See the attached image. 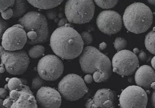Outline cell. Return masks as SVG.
<instances>
[{
    "instance_id": "obj_16",
    "label": "cell",
    "mask_w": 155,
    "mask_h": 108,
    "mask_svg": "<svg viewBox=\"0 0 155 108\" xmlns=\"http://www.w3.org/2000/svg\"><path fill=\"white\" fill-rule=\"evenodd\" d=\"M136 83L140 87L149 89L155 82V71L147 65H144L138 68L135 76Z\"/></svg>"
},
{
    "instance_id": "obj_26",
    "label": "cell",
    "mask_w": 155,
    "mask_h": 108,
    "mask_svg": "<svg viewBox=\"0 0 155 108\" xmlns=\"http://www.w3.org/2000/svg\"><path fill=\"white\" fill-rule=\"evenodd\" d=\"M81 36L82 38L84 45H89L93 42V40H94L93 36L88 32L86 31L82 32L81 34Z\"/></svg>"
},
{
    "instance_id": "obj_15",
    "label": "cell",
    "mask_w": 155,
    "mask_h": 108,
    "mask_svg": "<svg viewBox=\"0 0 155 108\" xmlns=\"http://www.w3.org/2000/svg\"><path fill=\"white\" fill-rule=\"evenodd\" d=\"M18 91L19 96L12 100V105L8 108H38L36 98L28 86L23 84L21 90Z\"/></svg>"
},
{
    "instance_id": "obj_11",
    "label": "cell",
    "mask_w": 155,
    "mask_h": 108,
    "mask_svg": "<svg viewBox=\"0 0 155 108\" xmlns=\"http://www.w3.org/2000/svg\"><path fill=\"white\" fill-rule=\"evenodd\" d=\"M99 30L108 35L115 34L120 32L123 25L121 16L117 11L105 10L98 14L96 20Z\"/></svg>"
},
{
    "instance_id": "obj_35",
    "label": "cell",
    "mask_w": 155,
    "mask_h": 108,
    "mask_svg": "<svg viewBox=\"0 0 155 108\" xmlns=\"http://www.w3.org/2000/svg\"><path fill=\"white\" fill-rule=\"evenodd\" d=\"M12 103V100L11 99L8 97L5 100L3 101V105L6 108H8L10 107Z\"/></svg>"
},
{
    "instance_id": "obj_4",
    "label": "cell",
    "mask_w": 155,
    "mask_h": 108,
    "mask_svg": "<svg viewBox=\"0 0 155 108\" xmlns=\"http://www.w3.org/2000/svg\"><path fill=\"white\" fill-rule=\"evenodd\" d=\"M18 22L26 33L28 44L35 45L47 42L49 29L45 15L37 11H29L20 18Z\"/></svg>"
},
{
    "instance_id": "obj_36",
    "label": "cell",
    "mask_w": 155,
    "mask_h": 108,
    "mask_svg": "<svg viewBox=\"0 0 155 108\" xmlns=\"http://www.w3.org/2000/svg\"><path fill=\"white\" fill-rule=\"evenodd\" d=\"M8 91L5 88H0V99L4 98L8 95Z\"/></svg>"
},
{
    "instance_id": "obj_39",
    "label": "cell",
    "mask_w": 155,
    "mask_h": 108,
    "mask_svg": "<svg viewBox=\"0 0 155 108\" xmlns=\"http://www.w3.org/2000/svg\"><path fill=\"white\" fill-rule=\"evenodd\" d=\"M0 108H6L3 105V101L1 99H0Z\"/></svg>"
},
{
    "instance_id": "obj_22",
    "label": "cell",
    "mask_w": 155,
    "mask_h": 108,
    "mask_svg": "<svg viewBox=\"0 0 155 108\" xmlns=\"http://www.w3.org/2000/svg\"><path fill=\"white\" fill-rule=\"evenodd\" d=\"M95 3L98 7L105 9H111L115 7L118 3L117 0L113 1H94Z\"/></svg>"
},
{
    "instance_id": "obj_17",
    "label": "cell",
    "mask_w": 155,
    "mask_h": 108,
    "mask_svg": "<svg viewBox=\"0 0 155 108\" xmlns=\"http://www.w3.org/2000/svg\"><path fill=\"white\" fill-rule=\"evenodd\" d=\"M28 3L35 8L40 9L49 10L56 8L63 1H28Z\"/></svg>"
},
{
    "instance_id": "obj_30",
    "label": "cell",
    "mask_w": 155,
    "mask_h": 108,
    "mask_svg": "<svg viewBox=\"0 0 155 108\" xmlns=\"http://www.w3.org/2000/svg\"><path fill=\"white\" fill-rule=\"evenodd\" d=\"M19 91L17 90H13L11 91L10 93L9 98L11 100H15L19 96Z\"/></svg>"
},
{
    "instance_id": "obj_19",
    "label": "cell",
    "mask_w": 155,
    "mask_h": 108,
    "mask_svg": "<svg viewBox=\"0 0 155 108\" xmlns=\"http://www.w3.org/2000/svg\"><path fill=\"white\" fill-rule=\"evenodd\" d=\"M145 45L147 50L153 55H155V27L146 35Z\"/></svg>"
},
{
    "instance_id": "obj_31",
    "label": "cell",
    "mask_w": 155,
    "mask_h": 108,
    "mask_svg": "<svg viewBox=\"0 0 155 108\" xmlns=\"http://www.w3.org/2000/svg\"><path fill=\"white\" fill-rule=\"evenodd\" d=\"M151 87L154 89V91L152 92L151 96V102L152 106L155 108V82L151 84Z\"/></svg>"
},
{
    "instance_id": "obj_23",
    "label": "cell",
    "mask_w": 155,
    "mask_h": 108,
    "mask_svg": "<svg viewBox=\"0 0 155 108\" xmlns=\"http://www.w3.org/2000/svg\"><path fill=\"white\" fill-rule=\"evenodd\" d=\"M126 40L123 37H117L115 39L114 42V48L117 51H121L125 49L127 46Z\"/></svg>"
},
{
    "instance_id": "obj_20",
    "label": "cell",
    "mask_w": 155,
    "mask_h": 108,
    "mask_svg": "<svg viewBox=\"0 0 155 108\" xmlns=\"http://www.w3.org/2000/svg\"><path fill=\"white\" fill-rule=\"evenodd\" d=\"M45 47L40 45H35L31 47L28 51V56L31 58L37 59L44 55L45 52Z\"/></svg>"
},
{
    "instance_id": "obj_25",
    "label": "cell",
    "mask_w": 155,
    "mask_h": 108,
    "mask_svg": "<svg viewBox=\"0 0 155 108\" xmlns=\"http://www.w3.org/2000/svg\"><path fill=\"white\" fill-rule=\"evenodd\" d=\"M15 1H0V12L3 13L4 11L12 8L14 5Z\"/></svg>"
},
{
    "instance_id": "obj_21",
    "label": "cell",
    "mask_w": 155,
    "mask_h": 108,
    "mask_svg": "<svg viewBox=\"0 0 155 108\" xmlns=\"http://www.w3.org/2000/svg\"><path fill=\"white\" fill-rule=\"evenodd\" d=\"M23 84L21 79L17 78H12L9 79L8 85V90L12 91L13 90L19 91L23 87Z\"/></svg>"
},
{
    "instance_id": "obj_32",
    "label": "cell",
    "mask_w": 155,
    "mask_h": 108,
    "mask_svg": "<svg viewBox=\"0 0 155 108\" xmlns=\"http://www.w3.org/2000/svg\"><path fill=\"white\" fill-rule=\"evenodd\" d=\"M138 57L141 61L143 62H146L147 60H148L147 53L144 51H140V52L138 55Z\"/></svg>"
},
{
    "instance_id": "obj_40",
    "label": "cell",
    "mask_w": 155,
    "mask_h": 108,
    "mask_svg": "<svg viewBox=\"0 0 155 108\" xmlns=\"http://www.w3.org/2000/svg\"><path fill=\"white\" fill-rule=\"evenodd\" d=\"M147 2L150 5L155 6V1H150H150H147Z\"/></svg>"
},
{
    "instance_id": "obj_27",
    "label": "cell",
    "mask_w": 155,
    "mask_h": 108,
    "mask_svg": "<svg viewBox=\"0 0 155 108\" xmlns=\"http://www.w3.org/2000/svg\"><path fill=\"white\" fill-rule=\"evenodd\" d=\"M9 23L0 17V40L2 38L4 33L8 28Z\"/></svg>"
},
{
    "instance_id": "obj_18",
    "label": "cell",
    "mask_w": 155,
    "mask_h": 108,
    "mask_svg": "<svg viewBox=\"0 0 155 108\" xmlns=\"http://www.w3.org/2000/svg\"><path fill=\"white\" fill-rule=\"evenodd\" d=\"M28 8L27 2L25 0H16L12 7L13 18H18L24 16Z\"/></svg>"
},
{
    "instance_id": "obj_14",
    "label": "cell",
    "mask_w": 155,
    "mask_h": 108,
    "mask_svg": "<svg viewBox=\"0 0 155 108\" xmlns=\"http://www.w3.org/2000/svg\"><path fill=\"white\" fill-rule=\"evenodd\" d=\"M115 94L111 89H99L95 94L93 99H89L85 103L87 108H114Z\"/></svg>"
},
{
    "instance_id": "obj_12",
    "label": "cell",
    "mask_w": 155,
    "mask_h": 108,
    "mask_svg": "<svg viewBox=\"0 0 155 108\" xmlns=\"http://www.w3.org/2000/svg\"><path fill=\"white\" fill-rule=\"evenodd\" d=\"M27 42L25 31L20 25H16L7 29L2 38V47L7 51H18Z\"/></svg>"
},
{
    "instance_id": "obj_8",
    "label": "cell",
    "mask_w": 155,
    "mask_h": 108,
    "mask_svg": "<svg viewBox=\"0 0 155 108\" xmlns=\"http://www.w3.org/2000/svg\"><path fill=\"white\" fill-rule=\"evenodd\" d=\"M64 65L57 56L48 55L38 61L37 71L39 77L44 80L54 82L58 79L63 73Z\"/></svg>"
},
{
    "instance_id": "obj_13",
    "label": "cell",
    "mask_w": 155,
    "mask_h": 108,
    "mask_svg": "<svg viewBox=\"0 0 155 108\" xmlns=\"http://www.w3.org/2000/svg\"><path fill=\"white\" fill-rule=\"evenodd\" d=\"M36 100L40 108H59L61 104V97L59 91L47 86L42 87L38 91Z\"/></svg>"
},
{
    "instance_id": "obj_7",
    "label": "cell",
    "mask_w": 155,
    "mask_h": 108,
    "mask_svg": "<svg viewBox=\"0 0 155 108\" xmlns=\"http://www.w3.org/2000/svg\"><path fill=\"white\" fill-rule=\"evenodd\" d=\"M0 57L2 65L11 75L23 74L27 70L30 60L26 52L24 50L9 51L0 46Z\"/></svg>"
},
{
    "instance_id": "obj_24",
    "label": "cell",
    "mask_w": 155,
    "mask_h": 108,
    "mask_svg": "<svg viewBox=\"0 0 155 108\" xmlns=\"http://www.w3.org/2000/svg\"><path fill=\"white\" fill-rule=\"evenodd\" d=\"M44 83V79L39 76H36L33 79L32 83V89L34 91L39 90Z\"/></svg>"
},
{
    "instance_id": "obj_2",
    "label": "cell",
    "mask_w": 155,
    "mask_h": 108,
    "mask_svg": "<svg viewBox=\"0 0 155 108\" xmlns=\"http://www.w3.org/2000/svg\"><path fill=\"white\" fill-rule=\"evenodd\" d=\"M79 62L84 73L90 75L97 72L100 73L103 82H107L112 75V66L109 58L94 46L83 48Z\"/></svg>"
},
{
    "instance_id": "obj_9",
    "label": "cell",
    "mask_w": 155,
    "mask_h": 108,
    "mask_svg": "<svg viewBox=\"0 0 155 108\" xmlns=\"http://www.w3.org/2000/svg\"><path fill=\"white\" fill-rule=\"evenodd\" d=\"M112 66L113 71L120 76H130L134 73L138 67V58L131 51L122 50L114 56Z\"/></svg>"
},
{
    "instance_id": "obj_38",
    "label": "cell",
    "mask_w": 155,
    "mask_h": 108,
    "mask_svg": "<svg viewBox=\"0 0 155 108\" xmlns=\"http://www.w3.org/2000/svg\"><path fill=\"white\" fill-rule=\"evenodd\" d=\"M151 64L153 68L155 69V56L151 59Z\"/></svg>"
},
{
    "instance_id": "obj_33",
    "label": "cell",
    "mask_w": 155,
    "mask_h": 108,
    "mask_svg": "<svg viewBox=\"0 0 155 108\" xmlns=\"http://www.w3.org/2000/svg\"><path fill=\"white\" fill-rule=\"evenodd\" d=\"M94 78L93 76L90 74H87L84 77V82L87 84H91L93 82Z\"/></svg>"
},
{
    "instance_id": "obj_5",
    "label": "cell",
    "mask_w": 155,
    "mask_h": 108,
    "mask_svg": "<svg viewBox=\"0 0 155 108\" xmlns=\"http://www.w3.org/2000/svg\"><path fill=\"white\" fill-rule=\"evenodd\" d=\"M95 9V6L92 0H69L65 3L64 12L70 23L80 25L91 21Z\"/></svg>"
},
{
    "instance_id": "obj_1",
    "label": "cell",
    "mask_w": 155,
    "mask_h": 108,
    "mask_svg": "<svg viewBox=\"0 0 155 108\" xmlns=\"http://www.w3.org/2000/svg\"><path fill=\"white\" fill-rule=\"evenodd\" d=\"M50 45L57 57L72 60L80 56L84 43L81 35L68 26L58 27L52 34Z\"/></svg>"
},
{
    "instance_id": "obj_34",
    "label": "cell",
    "mask_w": 155,
    "mask_h": 108,
    "mask_svg": "<svg viewBox=\"0 0 155 108\" xmlns=\"http://www.w3.org/2000/svg\"><path fill=\"white\" fill-rule=\"evenodd\" d=\"M68 20L66 18H62L59 20L58 22V27H61L65 26L68 25Z\"/></svg>"
},
{
    "instance_id": "obj_10",
    "label": "cell",
    "mask_w": 155,
    "mask_h": 108,
    "mask_svg": "<svg viewBox=\"0 0 155 108\" xmlns=\"http://www.w3.org/2000/svg\"><path fill=\"white\" fill-rule=\"evenodd\" d=\"M119 100L120 108H146L147 95L141 87L131 85L123 91Z\"/></svg>"
},
{
    "instance_id": "obj_29",
    "label": "cell",
    "mask_w": 155,
    "mask_h": 108,
    "mask_svg": "<svg viewBox=\"0 0 155 108\" xmlns=\"http://www.w3.org/2000/svg\"><path fill=\"white\" fill-rule=\"evenodd\" d=\"M58 14L57 12L53 10H49L46 12V16L50 20H54L56 18Z\"/></svg>"
},
{
    "instance_id": "obj_37",
    "label": "cell",
    "mask_w": 155,
    "mask_h": 108,
    "mask_svg": "<svg viewBox=\"0 0 155 108\" xmlns=\"http://www.w3.org/2000/svg\"><path fill=\"white\" fill-rule=\"evenodd\" d=\"M107 46V45L106 43L104 42H103L101 43V44H100L99 45V50H101V51H102V50H104L106 48Z\"/></svg>"
},
{
    "instance_id": "obj_28",
    "label": "cell",
    "mask_w": 155,
    "mask_h": 108,
    "mask_svg": "<svg viewBox=\"0 0 155 108\" xmlns=\"http://www.w3.org/2000/svg\"><path fill=\"white\" fill-rule=\"evenodd\" d=\"M13 16V11L11 8H10L3 13H2V18L5 20L9 19Z\"/></svg>"
},
{
    "instance_id": "obj_3",
    "label": "cell",
    "mask_w": 155,
    "mask_h": 108,
    "mask_svg": "<svg viewBox=\"0 0 155 108\" xmlns=\"http://www.w3.org/2000/svg\"><path fill=\"white\" fill-rule=\"evenodd\" d=\"M153 19L150 9L141 2H135L128 6L123 17L126 29L137 34L147 32L152 25Z\"/></svg>"
},
{
    "instance_id": "obj_41",
    "label": "cell",
    "mask_w": 155,
    "mask_h": 108,
    "mask_svg": "<svg viewBox=\"0 0 155 108\" xmlns=\"http://www.w3.org/2000/svg\"><path fill=\"white\" fill-rule=\"evenodd\" d=\"M139 52V50L138 48H135V49H134V53H137Z\"/></svg>"
},
{
    "instance_id": "obj_42",
    "label": "cell",
    "mask_w": 155,
    "mask_h": 108,
    "mask_svg": "<svg viewBox=\"0 0 155 108\" xmlns=\"http://www.w3.org/2000/svg\"><path fill=\"white\" fill-rule=\"evenodd\" d=\"M1 75L0 74V80H1Z\"/></svg>"
},
{
    "instance_id": "obj_6",
    "label": "cell",
    "mask_w": 155,
    "mask_h": 108,
    "mask_svg": "<svg viewBox=\"0 0 155 108\" xmlns=\"http://www.w3.org/2000/svg\"><path fill=\"white\" fill-rule=\"evenodd\" d=\"M58 91L66 100L75 101L81 99L88 91L83 79L75 74L65 76L58 84Z\"/></svg>"
}]
</instances>
